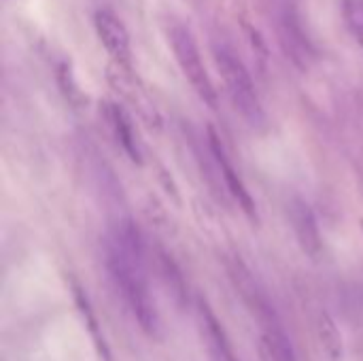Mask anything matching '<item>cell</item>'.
<instances>
[{
	"label": "cell",
	"instance_id": "cell-3",
	"mask_svg": "<svg viewBox=\"0 0 363 361\" xmlns=\"http://www.w3.org/2000/svg\"><path fill=\"white\" fill-rule=\"evenodd\" d=\"M211 51H213L215 68L221 77L223 89L234 111L242 117V121L251 130L264 132L268 128V113L264 109V102L259 98L251 70L247 68L238 51L223 36L211 38Z\"/></svg>",
	"mask_w": 363,
	"mask_h": 361
},
{
	"label": "cell",
	"instance_id": "cell-6",
	"mask_svg": "<svg viewBox=\"0 0 363 361\" xmlns=\"http://www.w3.org/2000/svg\"><path fill=\"white\" fill-rule=\"evenodd\" d=\"M206 149H208V155H211V164L219 177V181L223 183L225 191L230 194V198L238 204V209L251 219L257 223V204H255V198L251 196L247 183L242 181L240 172L236 170L234 162L230 160L228 155V149L223 145V140L219 138V134L208 128V134H206Z\"/></svg>",
	"mask_w": 363,
	"mask_h": 361
},
{
	"label": "cell",
	"instance_id": "cell-10",
	"mask_svg": "<svg viewBox=\"0 0 363 361\" xmlns=\"http://www.w3.org/2000/svg\"><path fill=\"white\" fill-rule=\"evenodd\" d=\"M196 321H198V330H200V336L204 340L211 361H240L223 323L217 319L208 302L202 298L196 300Z\"/></svg>",
	"mask_w": 363,
	"mask_h": 361
},
{
	"label": "cell",
	"instance_id": "cell-12",
	"mask_svg": "<svg viewBox=\"0 0 363 361\" xmlns=\"http://www.w3.org/2000/svg\"><path fill=\"white\" fill-rule=\"evenodd\" d=\"M340 17L349 36L363 51V0H340Z\"/></svg>",
	"mask_w": 363,
	"mask_h": 361
},
{
	"label": "cell",
	"instance_id": "cell-8",
	"mask_svg": "<svg viewBox=\"0 0 363 361\" xmlns=\"http://www.w3.org/2000/svg\"><path fill=\"white\" fill-rule=\"evenodd\" d=\"M287 217L304 255H308L311 260H319L323 253V236L313 206L304 198H291L287 204Z\"/></svg>",
	"mask_w": 363,
	"mask_h": 361
},
{
	"label": "cell",
	"instance_id": "cell-7",
	"mask_svg": "<svg viewBox=\"0 0 363 361\" xmlns=\"http://www.w3.org/2000/svg\"><path fill=\"white\" fill-rule=\"evenodd\" d=\"M91 23H94V32H96L100 45L104 47V51L108 53L111 62L115 66L132 70L134 51H132V38H130V30H128L125 21L115 11L102 6V9H96Z\"/></svg>",
	"mask_w": 363,
	"mask_h": 361
},
{
	"label": "cell",
	"instance_id": "cell-11",
	"mask_svg": "<svg viewBox=\"0 0 363 361\" xmlns=\"http://www.w3.org/2000/svg\"><path fill=\"white\" fill-rule=\"evenodd\" d=\"M317 336L321 343L323 353L330 357V361H342L345 357V340L342 334L334 321V317L325 311L317 315Z\"/></svg>",
	"mask_w": 363,
	"mask_h": 361
},
{
	"label": "cell",
	"instance_id": "cell-4",
	"mask_svg": "<svg viewBox=\"0 0 363 361\" xmlns=\"http://www.w3.org/2000/svg\"><path fill=\"white\" fill-rule=\"evenodd\" d=\"M162 30L166 34L168 47L177 60L179 70L183 72L185 81L191 85L196 96L211 109H217L219 104V94L217 87L208 74V68L204 64L200 45L191 28L177 15H166L162 21Z\"/></svg>",
	"mask_w": 363,
	"mask_h": 361
},
{
	"label": "cell",
	"instance_id": "cell-1",
	"mask_svg": "<svg viewBox=\"0 0 363 361\" xmlns=\"http://www.w3.org/2000/svg\"><path fill=\"white\" fill-rule=\"evenodd\" d=\"M104 266L108 279L132 319L149 338L162 336V317L151 289L147 247L130 217H117L104 240Z\"/></svg>",
	"mask_w": 363,
	"mask_h": 361
},
{
	"label": "cell",
	"instance_id": "cell-5",
	"mask_svg": "<svg viewBox=\"0 0 363 361\" xmlns=\"http://www.w3.org/2000/svg\"><path fill=\"white\" fill-rule=\"evenodd\" d=\"M272 19L277 40L285 57L302 72L311 70L317 62V45L308 30V23L296 0H274Z\"/></svg>",
	"mask_w": 363,
	"mask_h": 361
},
{
	"label": "cell",
	"instance_id": "cell-13",
	"mask_svg": "<svg viewBox=\"0 0 363 361\" xmlns=\"http://www.w3.org/2000/svg\"><path fill=\"white\" fill-rule=\"evenodd\" d=\"M74 296H77L79 311H81V315H83V319H85V326L89 328V334H91V338H94V345L98 347L100 357H102L104 361H111L108 345H106V340H104V336H102V332H100V328H98V321H96V315H94L91 306H89L87 296H85L79 287H74Z\"/></svg>",
	"mask_w": 363,
	"mask_h": 361
},
{
	"label": "cell",
	"instance_id": "cell-9",
	"mask_svg": "<svg viewBox=\"0 0 363 361\" xmlns=\"http://www.w3.org/2000/svg\"><path fill=\"white\" fill-rule=\"evenodd\" d=\"M102 115L106 119V126L115 138V143L121 147V151L125 153V157L132 164H143V143L136 130V123L132 119V115L128 113V109L121 102H104L102 104Z\"/></svg>",
	"mask_w": 363,
	"mask_h": 361
},
{
	"label": "cell",
	"instance_id": "cell-2",
	"mask_svg": "<svg viewBox=\"0 0 363 361\" xmlns=\"http://www.w3.org/2000/svg\"><path fill=\"white\" fill-rule=\"evenodd\" d=\"M228 274L249 315L253 317V321H257L264 361H298L294 340L264 283L240 257H232L228 262Z\"/></svg>",
	"mask_w": 363,
	"mask_h": 361
}]
</instances>
